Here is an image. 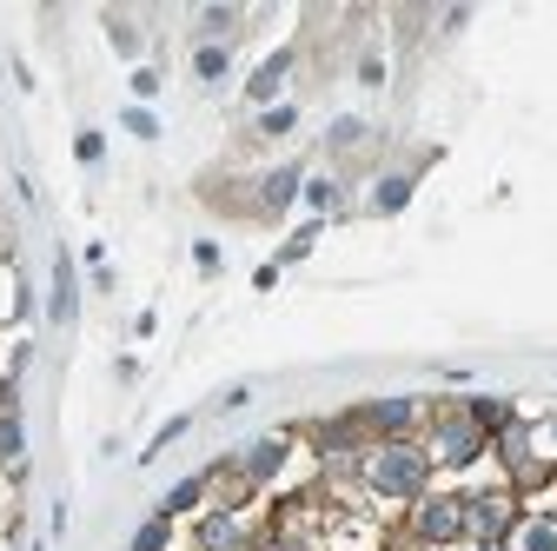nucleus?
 Returning a JSON list of instances; mask_svg holds the SVG:
<instances>
[{
    "label": "nucleus",
    "instance_id": "1",
    "mask_svg": "<svg viewBox=\"0 0 557 551\" xmlns=\"http://www.w3.org/2000/svg\"><path fill=\"white\" fill-rule=\"evenodd\" d=\"M432 478H438V465H432V452L418 445V439H398V445H372L366 452V492L379 499V505H418L432 492Z\"/></svg>",
    "mask_w": 557,
    "mask_h": 551
},
{
    "label": "nucleus",
    "instance_id": "2",
    "mask_svg": "<svg viewBox=\"0 0 557 551\" xmlns=\"http://www.w3.org/2000/svg\"><path fill=\"white\" fill-rule=\"evenodd\" d=\"M432 452L438 472H471L484 452H492V432H478L465 419V405H432V419H425V439H418Z\"/></svg>",
    "mask_w": 557,
    "mask_h": 551
},
{
    "label": "nucleus",
    "instance_id": "3",
    "mask_svg": "<svg viewBox=\"0 0 557 551\" xmlns=\"http://www.w3.org/2000/svg\"><path fill=\"white\" fill-rule=\"evenodd\" d=\"M432 419V405L418 392H385V399H359L352 405V426L366 432V445H398V439H418Z\"/></svg>",
    "mask_w": 557,
    "mask_h": 551
},
{
    "label": "nucleus",
    "instance_id": "4",
    "mask_svg": "<svg viewBox=\"0 0 557 551\" xmlns=\"http://www.w3.org/2000/svg\"><path fill=\"white\" fill-rule=\"evenodd\" d=\"M418 551H458L465 544V492H425L405 518Z\"/></svg>",
    "mask_w": 557,
    "mask_h": 551
},
{
    "label": "nucleus",
    "instance_id": "5",
    "mask_svg": "<svg viewBox=\"0 0 557 551\" xmlns=\"http://www.w3.org/2000/svg\"><path fill=\"white\" fill-rule=\"evenodd\" d=\"M518 531V492L492 486V492H465V544H511Z\"/></svg>",
    "mask_w": 557,
    "mask_h": 551
},
{
    "label": "nucleus",
    "instance_id": "6",
    "mask_svg": "<svg viewBox=\"0 0 557 551\" xmlns=\"http://www.w3.org/2000/svg\"><path fill=\"white\" fill-rule=\"evenodd\" d=\"M286 458H293V432H259V439H246L233 452V478H239L246 492H265V486H278Z\"/></svg>",
    "mask_w": 557,
    "mask_h": 551
},
{
    "label": "nucleus",
    "instance_id": "7",
    "mask_svg": "<svg viewBox=\"0 0 557 551\" xmlns=\"http://www.w3.org/2000/svg\"><path fill=\"white\" fill-rule=\"evenodd\" d=\"M492 452H498V465H505V478H511V492H531V486H544V478H550V465L537 458V432H531L524 419H511V426L492 439Z\"/></svg>",
    "mask_w": 557,
    "mask_h": 551
},
{
    "label": "nucleus",
    "instance_id": "8",
    "mask_svg": "<svg viewBox=\"0 0 557 551\" xmlns=\"http://www.w3.org/2000/svg\"><path fill=\"white\" fill-rule=\"evenodd\" d=\"M299 193H306V167L299 160H278V167H265L259 173V186H252V220H286L293 206H299Z\"/></svg>",
    "mask_w": 557,
    "mask_h": 551
},
{
    "label": "nucleus",
    "instance_id": "9",
    "mask_svg": "<svg viewBox=\"0 0 557 551\" xmlns=\"http://www.w3.org/2000/svg\"><path fill=\"white\" fill-rule=\"evenodd\" d=\"M293 66H299V47H272L259 66H252V74H246V107H278V87H286L293 81Z\"/></svg>",
    "mask_w": 557,
    "mask_h": 551
},
{
    "label": "nucleus",
    "instance_id": "10",
    "mask_svg": "<svg viewBox=\"0 0 557 551\" xmlns=\"http://www.w3.org/2000/svg\"><path fill=\"white\" fill-rule=\"evenodd\" d=\"M47 319H53V326H74V319H81V272H74V253H53V280H47Z\"/></svg>",
    "mask_w": 557,
    "mask_h": 551
},
{
    "label": "nucleus",
    "instance_id": "11",
    "mask_svg": "<svg viewBox=\"0 0 557 551\" xmlns=\"http://www.w3.org/2000/svg\"><path fill=\"white\" fill-rule=\"evenodd\" d=\"M206 499H213V478H206V472H186L180 486H166L160 518H199V512H206Z\"/></svg>",
    "mask_w": 557,
    "mask_h": 551
},
{
    "label": "nucleus",
    "instance_id": "12",
    "mask_svg": "<svg viewBox=\"0 0 557 551\" xmlns=\"http://www.w3.org/2000/svg\"><path fill=\"white\" fill-rule=\"evenodd\" d=\"M239 27H246L239 8H199V14H193V47H233Z\"/></svg>",
    "mask_w": 557,
    "mask_h": 551
},
{
    "label": "nucleus",
    "instance_id": "13",
    "mask_svg": "<svg viewBox=\"0 0 557 551\" xmlns=\"http://www.w3.org/2000/svg\"><path fill=\"white\" fill-rule=\"evenodd\" d=\"M366 140H372V126H366L359 113H338V120L325 126V154H332V160H345V154H359Z\"/></svg>",
    "mask_w": 557,
    "mask_h": 551
},
{
    "label": "nucleus",
    "instance_id": "14",
    "mask_svg": "<svg viewBox=\"0 0 557 551\" xmlns=\"http://www.w3.org/2000/svg\"><path fill=\"white\" fill-rule=\"evenodd\" d=\"M338 199H345V186L332 180V173H306V193H299V206L312 220H332L338 213Z\"/></svg>",
    "mask_w": 557,
    "mask_h": 551
},
{
    "label": "nucleus",
    "instance_id": "15",
    "mask_svg": "<svg viewBox=\"0 0 557 551\" xmlns=\"http://www.w3.org/2000/svg\"><path fill=\"white\" fill-rule=\"evenodd\" d=\"M505 551H557V518H550V512L518 518V531H511V544H505Z\"/></svg>",
    "mask_w": 557,
    "mask_h": 551
},
{
    "label": "nucleus",
    "instance_id": "16",
    "mask_svg": "<svg viewBox=\"0 0 557 551\" xmlns=\"http://www.w3.org/2000/svg\"><path fill=\"white\" fill-rule=\"evenodd\" d=\"M226 74H233V47H193V81L220 87Z\"/></svg>",
    "mask_w": 557,
    "mask_h": 551
},
{
    "label": "nucleus",
    "instance_id": "17",
    "mask_svg": "<svg viewBox=\"0 0 557 551\" xmlns=\"http://www.w3.org/2000/svg\"><path fill=\"white\" fill-rule=\"evenodd\" d=\"M21 458H27V426H21V412H0V465L21 472Z\"/></svg>",
    "mask_w": 557,
    "mask_h": 551
},
{
    "label": "nucleus",
    "instance_id": "18",
    "mask_svg": "<svg viewBox=\"0 0 557 551\" xmlns=\"http://www.w3.org/2000/svg\"><path fill=\"white\" fill-rule=\"evenodd\" d=\"M319 233H325V220H306L299 233H286V246H278V259H272V266H278V272H286V266H299V259L319 246Z\"/></svg>",
    "mask_w": 557,
    "mask_h": 551
},
{
    "label": "nucleus",
    "instance_id": "19",
    "mask_svg": "<svg viewBox=\"0 0 557 551\" xmlns=\"http://www.w3.org/2000/svg\"><path fill=\"white\" fill-rule=\"evenodd\" d=\"M252 126L265 133V140H286V133H299V107H293V100H278V107H265Z\"/></svg>",
    "mask_w": 557,
    "mask_h": 551
},
{
    "label": "nucleus",
    "instance_id": "20",
    "mask_svg": "<svg viewBox=\"0 0 557 551\" xmlns=\"http://www.w3.org/2000/svg\"><path fill=\"white\" fill-rule=\"evenodd\" d=\"M166 544H173V518H160V512H153L147 525L133 531V544H126V551H166Z\"/></svg>",
    "mask_w": 557,
    "mask_h": 551
},
{
    "label": "nucleus",
    "instance_id": "21",
    "mask_svg": "<svg viewBox=\"0 0 557 551\" xmlns=\"http://www.w3.org/2000/svg\"><path fill=\"white\" fill-rule=\"evenodd\" d=\"M186 432H193V412H173V419H166V426L153 432V445H147V452H139V458H153V452H166V445H180Z\"/></svg>",
    "mask_w": 557,
    "mask_h": 551
},
{
    "label": "nucleus",
    "instance_id": "22",
    "mask_svg": "<svg viewBox=\"0 0 557 551\" xmlns=\"http://www.w3.org/2000/svg\"><path fill=\"white\" fill-rule=\"evenodd\" d=\"M120 126L133 133V140H160V113H153V107H126Z\"/></svg>",
    "mask_w": 557,
    "mask_h": 551
},
{
    "label": "nucleus",
    "instance_id": "23",
    "mask_svg": "<svg viewBox=\"0 0 557 551\" xmlns=\"http://www.w3.org/2000/svg\"><path fill=\"white\" fill-rule=\"evenodd\" d=\"M74 160H81V167H100V160H107V140H100L94 126H81V133H74Z\"/></svg>",
    "mask_w": 557,
    "mask_h": 551
},
{
    "label": "nucleus",
    "instance_id": "24",
    "mask_svg": "<svg viewBox=\"0 0 557 551\" xmlns=\"http://www.w3.org/2000/svg\"><path fill=\"white\" fill-rule=\"evenodd\" d=\"M160 94V66H133V107H147Z\"/></svg>",
    "mask_w": 557,
    "mask_h": 551
},
{
    "label": "nucleus",
    "instance_id": "25",
    "mask_svg": "<svg viewBox=\"0 0 557 551\" xmlns=\"http://www.w3.org/2000/svg\"><path fill=\"white\" fill-rule=\"evenodd\" d=\"M193 266H199V272H206V280H213V272H220V266H226V253H220V246H213V240H193Z\"/></svg>",
    "mask_w": 557,
    "mask_h": 551
},
{
    "label": "nucleus",
    "instance_id": "26",
    "mask_svg": "<svg viewBox=\"0 0 557 551\" xmlns=\"http://www.w3.org/2000/svg\"><path fill=\"white\" fill-rule=\"evenodd\" d=\"M359 81H366V87H385V60H379V53H359Z\"/></svg>",
    "mask_w": 557,
    "mask_h": 551
},
{
    "label": "nucleus",
    "instance_id": "27",
    "mask_svg": "<svg viewBox=\"0 0 557 551\" xmlns=\"http://www.w3.org/2000/svg\"><path fill=\"white\" fill-rule=\"evenodd\" d=\"M107 27H113V40H120V53H139V34H133V27H126V21H120V14H113V21H107Z\"/></svg>",
    "mask_w": 557,
    "mask_h": 551
},
{
    "label": "nucleus",
    "instance_id": "28",
    "mask_svg": "<svg viewBox=\"0 0 557 551\" xmlns=\"http://www.w3.org/2000/svg\"><path fill=\"white\" fill-rule=\"evenodd\" d=\"M537 439H544V452L557 458V405H550V419H544V432H537Z\"/></svg>",
    "mask_w": 557,
    "mask_h": 551
},
{
    "label": "nucleus",
    "instance_id": "29",
    "mask_svg": "<svg viewBox=\"0 0 557 551\" xmlns=\"http://www.w3.org/2000/svg\"><path fill=\"white\" fill-rule=\"evenodd\" d=\"M458 551H505V544H458Z\"/></svg>",
    "mask_w": 557,
    "mask_h": 551
}]
</instances>
